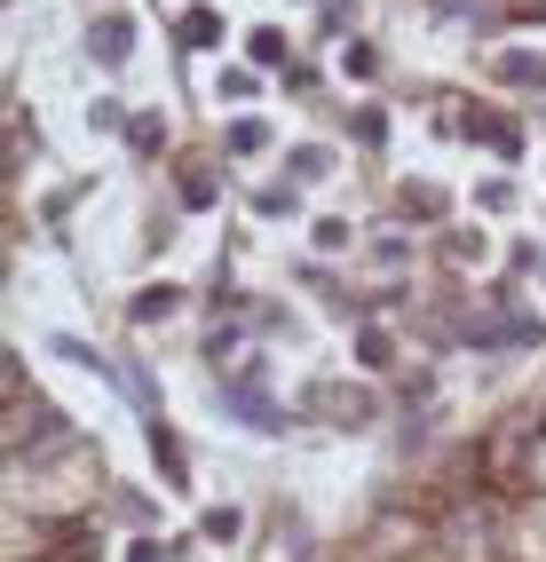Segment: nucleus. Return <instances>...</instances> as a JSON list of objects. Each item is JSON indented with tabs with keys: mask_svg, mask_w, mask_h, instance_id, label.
Returning a JSON list of instances; mask_svg holds the SVG:
<instances>
[{
	"mask_svg": "<svg viewBox=\"0 0 546 562\" xmlns=\"http://www.w3.org/2000/svg\"><path fill=\"white\" fill-rule=\"evenodd\" d=\"M309 412H325V420L356 428V420H373V396H364V389H309Z\"/></svg>",
	"mask_w": 546,
	"mask_h": 562,
	"instance_id": "f257e3e1",
	"label": "nucleus"
},
{
	"mask_svg": "<svg viewBox=\"0 0 546 562\" xmlns=\"http://www.w3.org/2000/svg\"><path fill=\"white\" fill-rule=\"evenodd\" d=\"M467 127H476V143H491L499 159H515V151H523V127H515V120H491V111H467Z\"/></svg>",
	"mask_w": 546,
	"mask_h": 562,
	"instance_id": "f03ea898",
	"label": "nucleus"
},
{
	"mask_svg": "<svg viewBox=\"0 0 546 562\" xmlns=\"http://www.w3.org/2000/svg\"><path fill=\"white\" fill-rule=\"evenodd\" d=\"M88 48H95V56H103V64H120V56H127V48H135V24H127V16H103V24H95V32H88Z\"/></svg>",
	"mask_w": 546,
	"mask_h": 562,
	"instance_id": "7ed1b4c3",
	"label": "nucleus"
},
{
	"mask_svg": "<svg viewBox=\"0 0 546 562\" xmlns=\"http://www.w3.org/2000/svg\"><path fill=\"white\" fill-rule=\"evenodd\" d=\"M499 80H507V88H546V56L507 48V56H499Z\"/></svg>",
	"mask_w": 546,
	"mask_h": 562,
	"instance_id": "20e7f679",
	"label": "nucleus"
},
{
	"mask_svg": "<svg viewBox=\"0 0 546 562\" xmlns=\"http://www.w3.org/2000/svg\"><path fill=\"white\" fill-rule=\"evenodd\" d=\"M182 310V285H143L135 293V325H159V317H174Z\"/></svg>",
	"mask_w": 546,
	"mask_h": 562,
	"instance_id": "39448f33",
	"label": "nucleus"
},
{
	"mask_svg": "<svg viewBox=\"0 0 546 562\" xmlns=\"http://www.w3.org/2000/svg\"><path fill=\"white\" fill-rule=\"evenodd\" d=\"M151 452H159V475L167 483H191V460H182V436L174 428H151Z\"/></svg>",
	"mask_w": 546,
	"mask_h": 562,
	"instance_id": "423d86ee",
	"label": "nucleus"
},
{
	"mask_svg": "<svg viewBox=\"0 0 546 562\" xmlns=\"http://www.w3.org/2000/svg\"><path fill=\"white\" fill-rule=\"evenodd\" d=\"M214 41H223V16H214V9H191V16H182V48H214Z\"/></svg>",
	"mask_w": 546,
	"mask_h": 562,
	"instance_id": "0eeeda50",
	"label": "nucleus"
},
{
	"mask_svg": "<svg viewBox=\"0 0 546 562\" xmlns=\"http://www.w3.org/2000/svg\"><path fill=\"white\" fill-rule=\"evenodd\" d=\"M182 206H214V167H182Z\"/></svg>",
	"mask_w": 546,
	"mask_h": 562,
	"instance_id": "6e6552de",
	"label": "nucleus"
},
{
	"mask_svg": "<svg viewBox=\"0 0 546 562\" xmlns=\"http://www.w3.org/2000/svg\"><path fill=\"white\" fill-rule=\"evenodd\" d=\"M356 357L373 364V372H388V357H396V349H388V333H373V325H364V333H356Z\"/></svg>",
	"mask_w": 546,
	"mask_h": 562,
	"instance_id": "1a4fd4ad",
	"label": "nucleus"
},
{
	"mask_svg": "<svg viewBox=\"0 0 546 562\" xmlns=\"http://www.w3.org/2000/svg\"><path fill=\"white\" fill-rule=\"evenodd\" d=\"M262 143H270V127H262V120H238V127H230V151H238V159H253Z\"/></svg>",
	"mask_w": 546,
	"mask_h": 562,
	"instance_id": "9d476101",
	"label": "nucleus"
},
{
	"mask_svg": "<svg viewBox=\"0 0 546 562\" xmlns=\"http://www.w3.org/2000/svg\"><path fill=\"white\" fill-rule=\"evenodd\" d=\"M246 48H253V64H285V32H270V24H262Z\"/></svg>",
	"mask_w": 546,
	"mask_h": 562,
	"instance_id": "9b49d317",
	"label": "nucleus"
},
{
	"mask_svg": "<svg viewBox=\"0 0 546 562\" xmlns=\"http://www.w3.org/2000/svg\"><path fill=\"white\" fill-rule=\"evenodd\" d=\"M341 64H349V80H373V71H380V56L364 48V41H349V56H341Z\"/></svg>",
	"mask_w": 546,
	"mask_h": 562,
	"instance_id": "f8f14e48",
	"label": "nucleus"
},
{
	"mask_svg": "<svg viewBox=\"0 0 546 562\" xmlns=\"http://www.w3.org/2000/svg\"><path fill=\"white\" fill-rule=\"evenodd\" d=\"M396 214H412V222H428V214H435V191H420V182H412V191L396 199Z\"/></svg>",
	"mask_w": 546,
	"mask_h": 562,
	"instance_id": "ddd939ff",
	"label": "nucleus"
},
{
	"mask_svg": "<svg viewBox=\"0 0 546 562\" xmlns=\"http://www.w3.org/2000/svg\"><path fill=\"white\" fill-rule=\"evenodd\" d=\"M127 135H135V151H143V159H151V151H159V143H167V127H159V120H135Z\"/></svg>",
	"mask_w": 546,
	"mask_h": 562,
	"instance_id": "4468645a",
	"label": "nucleus"
},
{
	"mask_svg": "<svg viewBox=\"0 0 546 562\" xmlns=\"http://www.w3.org/2000/svg\"><path fill=\"white\" fill-rule=\"evenodd\" d=\"M206 539H238V507H214L206 515Z\"/></svg>",
	"mask_w": 546,
	"mask_h": 562,
	"instance_id": "2eb2a0df",
	"label": "nucleus"
}]
</instances>
